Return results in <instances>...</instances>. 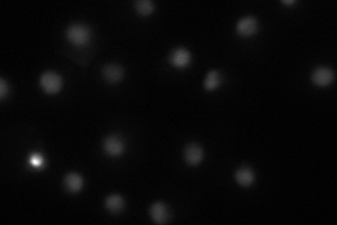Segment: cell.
<instances>
[{
    "instance_id": "cell-16",
    "label": "cell",
    "mask_w": 337,
    "mask_h": 225,
    "mask_svg": "<svg viewBox=\"0 0 337 225\" xmlns=\"http://www.w3.org/2000/svg\"><path fill=\"white\" fill-rule=\"evenodd\" d=\"M7 94V85L5 79H0V97L5 98V96Z\"/></svg>"
},
{
    "instance_id": "cell-5",
    "label": "cell",
    "mask_w": 337,
    "mask_h": 225,
    "mask_svg": "<svg viewBox=\"0 0 337 225\" xmlns=\"http://www.w3.org/2000/svg\"><path fill=\"white\" fill-rule=\"evenodd\" d=\"M184 158H186V161H187L189 165L197 166L198 163H201L202 158H204V151H202L200 145L190 144L187 145V148L184 151Z\"/></svg>"
},
{
    "instance_id": "cell-8",
    "label": "cell",
    "mask_w": 337,
    "mask_h": 225,
    "mask_svg": "<svg viewBox=\"0 0 337 225\" xmlns=\"http://www.w3.org/2000/svg\"><path fill=\"white\" fill-rule=\"evenodd\" d=\"M103 76L109 83H118L124 76V69L120 65H106L103 68Z\"/></svg>"
},
{
    "instance_id": "cell-1",
    "label": "cell",
    "mask_w": 337,
    "mask_h": 225,
    "mask_svg": "<svg viewBox=\"0 0 337 225\" xmlns=\"http://www.w3.org/2000/svg\"><path fill=\"white\" fill-rule=\"evenodd\" d=\"M90 37H92V31L83 24H72L66 30V38L76 46L86 45Z\"/></svg>"
},
{
    "instance_id": "cell-15",
    "label": "cell",
    "mask_w": 337,
    "mask_h": 225,
    "mask_svg": "<svg viewBox=\"0 0 337 225\" xmlns=\"http://www.w3.org/2000/svg\"><path fill=\"white\" fill-rule=\"evenodd\" d=\"M29 162L30 165L33 167H35V169H42V167L45 166V159H44V156L41 155V154H37V152H34V154L30 155Z\"/></svg>"
},
{
    "instance_id": "cell-10",
    "label": "cell",
    "mask_w": 337,
    "mask_h": 225,
    "mask_svg": "<svg viewBox=\"0 0 337 225\" xmlns=\"http://www.w3.org/2000/svg\"><path fill=\"white\" fill-rule=\"evenodd\" d=\"M235 178H236V182L239 183L240 186H250L253 182H254V173H253V170H251L250 167H240L238 169V172L235 174Z\"/></svg>"
},
{
    "instance_id": "cell-12",
    "label": "cell",
    "mask_w": 337,
    "mask_h": 225,
    "mask_svg": "<svg viewBox=\"0 0 337 225\" xmlns=\"http://www.w3.org/2000/svg\"><path fill=\"white\" fill-rule=\"evenodd\" d=\"M106 207L113 214L121 213L122 208H124V198L118 196V194H111V196L107 197V200H106Z\"/></svg>"
},
{
    "instance_id": "cell-6",
    "label": "cell",
    "mask_w": 337,
    "mask_h": 225,
    "mask_svg": "<svg viewBox=\"0 0 337 225\" xmlns=\"http://www.w3.org/2000/svg\"><path fill=\"white\" fill-rule=\"evenodd\" d=\"M333 79H334L333 70L329 69V68H325V66H320L318 69H315V72L312 73V81L318 86H327V85H330L331 82H333Z\"/></svg>"
},
{
    "instance_id": "cell-13",
    "label": "cell",
    "mask_w": 337,
    "mask_h": 225,
    "mask_svg": "<svg viewBox=\"0 0 337 225\" xmlns=\"http://www.w3.org/2000/svg\"><path fill=\"white\" fill-rule=\"evenodd\" d=\"M221 85V75H219V72L217 70H211L205 78V83H204V86L208 92H212V90H215L218 89Z\"/></svg>"
},
{
    "instance_id": "cell-7",
    "label": "cell",
    "mask_w": 337,
    "mask_h": 225,
    "mask_svg": "<svg viewBox=\"0 0 337 225\" xmlns=\"http://www.w3.org/2000/svg\"><path fill=\"white\" fill-rule=\"evenodd\" d=\"M191 61V54H190L186 48H176L174 51L170 54V62L173 66L176 68H186Z\"/></svg>"
},
{
    "instance_id": "cell-4",
    "label": "cell",
    "mask_w": 337,
    "mask_h": 225,
    "mask_svg": "<svg viewBox=\"0 0 337 225\" xmlns=\"http://www.w3.org/2000/svg\"><path fill=\"white\" fill-rule=\"evenodd\" d=\"M258 29V21L254 17H243L242 20H239V23L236 26V31L238 34L242 35V37H250L253 35Z\"/></svg>"
},
{
    "instance_id": "cell-9",
    "label": "cell",
    "mask_w": 337,
    "mask_h": 225,
    "mask_svg": "<svg viewBox=\"0 0 337 225\" xmlns=\"http://www.w3.org/2000/svg\"><path fill=\"white\" fill-rule=\"evenodd\" d=\"M150 217L154 222L158 224H165L169 221V210L166 207V204L163 203H154L153 206L150 207Z\"/></svg>"
},
{
    "instance_id": "cell-14",
    "label": "cell",
    "mask_w": 337,
    "mask_h": 225,
    "mask_svg": "<svg viewBox=\"0 0 337 225\" xmlns=\"http://www.w3.org/2000/svg\"><path fill=\"white\" fill-rule=\"evenodd\" d=\"M135 9H137V12L139 14L148 16V14H150L154 10V5L152 2H149V0H138L137 3H135Z\"/></svg>"
},
{
    "instance_id": "cell-2",
    "label": "cell",
    "mask_w": 337,
    "mask_h": 225,
    "mask_svg": "<svg viewBox=\"0 0 337 225\" xmlns=\"http://www.w3.org/2000/svg\"><path fill=\"white\" fill-rule=\"evenodd\" d=\"M40 83L42 90L48 93V94H55L62 87V79L55 72H45L44 75L41 76Z\"/></svg>"
},
{
    "instance_id": "cell-11",
    "label": "cell",
    "mask_w": 337,
    "mask_h": 225,
    "mask_svg": "<svg viewBox=\"0 0 337 225\" xmlns=\"http://www.w3.org/2000/svg\"><path fill=\"white\" fill-rule=\"evenodd\" d=\"M83 186V180H82V176L77 173H69L66 178H65V187L68 189L70 193H77L82 189Z\"/></svg>"
},
{
    "instance_id": "cell-3",
    "label": "cell",
    "mask_w": 337,
    "mask_h": 225,
    "mask_svg": "<svg viewBox=\"0 0 337 225\" xmlns=\"http://www.w3.org/2000/svg\"><path fill=\"white\" fill-rule=\"evenodd\" d=\"M104 151L110 156H120L125 151V144L118 135H110L104 139Z\"/></svg>"
}]
</instances>
